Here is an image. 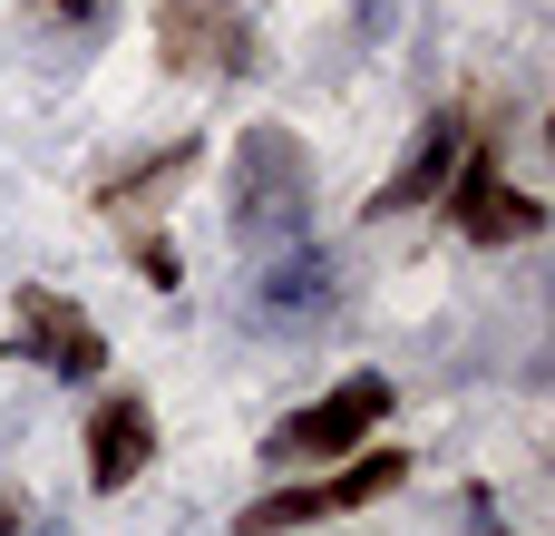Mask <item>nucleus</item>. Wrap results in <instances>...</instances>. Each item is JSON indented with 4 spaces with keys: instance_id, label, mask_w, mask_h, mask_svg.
I'll use <instances>...</instances> for the list:
<instances>
[{
    "instance_id": "f257e3e1",
    "label": "nucleus",
    "mask_w": 555,
    "mask_h": 536,
    "mask_svg": "<svg viewBox=\"0 0 555 536\" xmlns=\"http://www.w3.org/2000/svg\"><path fill=\"white\" fill-rule=\"evenodd\" d=\"M380 420H390V381H341L332 400L293 410V420H283L263 449H273V459H341V449H361Z\"/></svg>"
},
{
    "instance_id": "f03ea898",
    "label": "nucleus",
    "mask_w": 555,
    "mask_h": 536,
    "mask_svg": "<svg viewBox=\"0 0 555 536\" xmlns=\"http://www.w3.org/2000/svg\"><path fill=\"white\" fill-rule=\"evenodd\" d=\"M10 322H20V352L39 361V371H59V381H88L98 361H107V342H98V322L68 303V293H49V283H29L20 303H10Z\"/></svg>"
},
{
    "instance_id": "7ed1b4c3",
    "label": "nucleus",
    "mask_w": 555,
    "mask_h": 536,
    "mask_svg": "<svg viewBox=\"0 0 555 536\" xmlns=\"http://www.w3.org/2000/svg\"><path fill=\"white\" fill-rule=\"evenodd\" d=\"M156 59H166L176 78L234 68V59H244V10H234V0H156Z\"/></svg>"
},
{
    "instance_id": "20e7f679",
    "label": "nucleus",
    "mask_w": 555,
    "mask_h": 536,
    "mask_svg": "<svg viewBox=\"0 0 555 536\" xmlns=\"http://www.w3.org/2000/svg\"><path fill=\"white\" fill-rule=\"evenodd\" d=\"M449 215H459V234H478V244H527V234L546 225V205H537V195H517L488 156L449 166Z\"/></svg>"
},
{
    "instance_id": "39448f33",
    "label": "nucleus",
    "mask_w": 555,
    "mask_h": 536,
    "mask_svg": "<svg viewBox=\"0 0 555 536\" xmlns=\"http://www.w3.org/2000/svg\"><path fill=\"white\" fill-rule=\"evenodd\" d=\"M146 459H156V420H146V400H107V410L88 420V488L117 498Z\"/></svg>"
},
{
    "instance_id": "423d86ee",
    "label": "nucleus",
    "mask_w": 555,
    "mask_h": 536,
    "mask_svg": "<svg viewBox=\"0 0 555 536\" xmlns=\"http://www.w3.org/2000/svg\"><path fill=\"white\" fill-rule=\"evenodd\" d=\"M449 166H459V117H439V127L420 137V156L380 186V205H371V215H410V205H429V195L449 186Z\"/></svg>"
},
{
    "instance_id": "0eeeda50",
    "label": "nucleus",
    "mask_w": 555,
    "mask_h": 536,
    "mask_svg": "<svg viewBox=\"0 0 555 536\" xmlns=\"http://www.w3.org/2000/svg\"><path fill=\"white\" fill-rule=\"evenodd\" d=\"M185 166H195V146H166V156H146V166H137V176H117V186H107V195H98V205H137V195H156V186H176V176H185Z\"/></svg>"
},
{
    "instance_id": "6e6552de",
    "label": "nucleus",
    "mask_w": 555,
    "mask_h": 536,
    "mask_svg": "<svg viewBox=\"0 0 555 536\" xmlns=\"http://www.w3.org/2000/svg\"><path fill=\"white\" fill-rule=\"evenodd\" d=\"M137 273H156V283H176V244H156V234H137Z\"/></svg>"
},
{
    "instance_id": "1a4fd4ad",
    "label": "nucleus",
    "mask_w": 555,
    "mask_h": 536,
    "mask_svg": "<svg viewBox=\"0 0 555 536\" xmlns=\"http://www.w3.org/2000/svg\"><path fill=\"white\" fill-rule=\"evenodd\" d=\"M10 527H20V498H10V488H0V536H10Z\"/></svg>"
},
{
    "instance_id": "9d476101",
    "label": "nucleus",
    "mask_w": 555,
    "mask_h": 536,
    "mask_svg": "<svg viewBox=\"0 0 555 536\" xmlns=\"http://www.w3.org/2000/svg\"><path fill=\"white\" fill-rule=\"evenodd\" d=\"M59 10H88V0H59Z\"/></svg>"
}]
</instances>
